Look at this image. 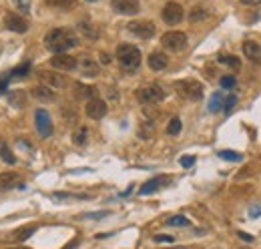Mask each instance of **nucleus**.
<instances>
[{
  "label": "nucleus",
  "mask_w": 261,
  "mask_h": 249,
  "mask_svg": "<svg viewBox=\"0 0 261 249\" xmlns=\"http://www.w3.org/2000/svg\"><path fill=\"white\" fill-rule=\"evenodd\" d=\"M100 62H102V64H109V62H111V57H109L107 53H100Z\"/></svg>",
  "instance_id": "obj_42"
},
{
  "label": "nucleus",
  "mask_w": 261,
  "mask_h": 249,
  "mask_svg": "<svg viewBox=\"0 0 261 249\" xmlns=\"http://www.w3.org/2000/svg\"><path fill=\"white\" fill-rule=\"evenodd\" d=\"M161 16H163V20L167 22V24L175 27V24H179V22L183 20L185 12H183V6H181L179 2H167L163 8V12H161Z\"/></svg>",
  "instance_id": "obj_9"
},
{
  "label": "nucleus",
  "mask_w": 261,
  "mask_h": 249,
  "mask_svg": "<svg viewBox=\"0 0 261 249\" xmlns=\"http://www.w3.org/2000/svg\"><path fill=\"white\" fill-rule=\"evenodd\" d=\"M0 157H2V161L8 163V165H14V163H16V157L12 155V151L8 149L6 141H0Z\"/></svg>",
  "instance_id": "obj_26"
},
{
  "label": "nucleus",
  "mask_w": 261,
  "mask_h": 249,
  "mask_svg": "<svg viewBox=\"0 0 261 249\" xmlns=\"http://www.w3.org/2000/svg\"><path fill=\"white\" fill-rule=\"evenodd\" d=\"M137 98L143 105H157V103H161L165 98V91L159 85H147V87L137 91Z\"/></svg>",
  "instance_id": "obj_5"
},
{
  "label": "nucleus",
  "mask_w": 261,
  "mask_h": 249,
  "mask_svg": "<svg viewBox=\"0 0 261 249\" xmlns=\"http://www.w3.org/2000/svg\"><path fill=\"white\" fill-rule=\"evenodd\" d=\"M76 68L81 70V74H85V77H89V79L98 77L97 61H93V59H89V57H81V59L76 61Z\"/></svg>",
  "instance_id": "obj_15"
},
{
  "label": "nucleus",
  "mask_w": 261,
  "mask_h": 249,
  "mask_svg": "<svg viewBox=\"0 0 261 249\" xmlns=\"http://www.w3.org/2000/svg\"><path fill=\"white\" fill-rule=\"evenodd\" d=\"M237 235H239V237H241V239H243V241H247V243H251V241H253V237H251V235H249V233H245V231H239V233H237Z\"/></svg>",
  "instance_id": "obj_39"
},
{
  "label": "nucleus",
  "mask_w": 261,
  "mask_h": 249,
  "mask_svg": "<svg viewBox=\"0 0 261 249\" xmlns=\"http://www.w3.org/2000/svg\"><path fill=\"white\" fill-rule=\"evenodd\" d=\"M85 113H87V117L89 119H102L105 115H107V103L102 101V98H89V103H87V107H85Z\"/></svg>",
  "instance_id": "obj_11"
},
{
  "label": "nucleus",
  "mask_w": 261,
  "mask_h": 249,
  "mask_svg": "<svg viewBox=\"0 0 261 249\" xmlns=\"http://www.w3.org/2000/svg\"><path fill=\"white\" fill-rule=\"evenodd\" d=\"M111 6H113V10H115L117 14H127V16L137 14L139 8H141V6H139V0H113Z\"/></svg>",
  "instance_id": "obj_13"
},
{
  "label": "nucleus",
  "mask_w": 261,
  "mask_h": 249,
  "mask_svg": "<svg viewBox=\"0 0 261 249\" xmlns=\"http://www.w3.org/2000/svg\"><path fill=\"white\" fill-rule=\"evenodd\" d=\"M31 70V62H22V64H18L16 68H12L10 70V74H8V79H16V77H27V72Z\"/></svg>",
  "instance_id": "obj_28"
},
{
  "label": "nucleus",
  "mask_w": 261,
  "mask_h": 249,
  "mask_svg": "<svg viewBox=\"0 0 261 249\" xmlns=\"http://www.w3.org/2000/svg\"><path fill=\"white\" fill-rule=\"evenodd\" d=\"M76 44H79V36L70 29H53L44 36V46L55 55H63Z\"/></svg>",
  "instance_id": "obj_1"
},
{
  "label": "nucleus",
  "mask_w": 261,
  "mask_h": 249,
  "mask_svg": "<svg viewBox=\"0 0 261 249\" xmlns=\"http://www.w3.org/2000/svg\"><path fill=\"white\" fill-rule=\"evenodd\" d=\"M34 231H36V225H27V227H22V229L14 231V233H12V237H14L16 241H24V239H29V237L33 235Z\"/></svg>",
  "instance_id": "obj_24"
},
{
  "label": "nucleus",
  "mask_w": 261,
  "mask_h": 249,
  "mask_svg": "<svg viewBox=\"0 0 261 249\" xmlns=\"http://www.w3.org/2000/svg\"><path fill=\"white\" fill-rule=\"evenodd\" d=\"M219 62H221V64H227L231 68H239V66H241V61H239L237 57H233V55H223V57H219Z\"/></svg>",
  "instance_id": "obj_32"
},
{
  "label": "nucleus",
  "mask_w": 261,
  "mask_h": 249,
  "mask_svg": "<svg viewBox=\"0 0 261 249\" xmlns=\"http://www.w3.org/2000/svg\"><path fill=\"white\" fill-rule=\"evenodd\" d=\"M87 139H89V129H87V127H79V129L72 133V143L79 145V147H83V145L87 143Z\"/></svg>",
  "instance_id": "obj_22"
},
{
  "label": "nucleus",
  "mask_w": 261,
  "mask_h": 249,
  "mask_svg": "<svg viewBox=\"0 0 261 249\" xmlns=\"http://www.w3.org/2000/svg\"><path fill=\"white\" fill-rule=\"evenodd\" d=\"M16 2H18V4L22 6V10H24V12L29 10V0H16Z\"/></svg>",
  "instance_id": "obj_43"
},
{
  "label": "nucleus",
  "mask_w": 261,
  "mask_h": 249,
  "mask_svg": "<svg viewBox=\"0 0 261 249\" xmlns=\"http://www.w3.org/2000/svg\"><path fill=\"white\" fill-rule=\"evenodd\" d=\"M175 89H177V93L181 94L183 98H187V101H199L203 96V85L199 81H193V79L177 81Z\"/></svg>",
  "instance_id": "obj_3"
},
{
  "label": "nucleus",
  "mask_w": 261,
  "mask_h": 249,
  "mask_svg": "<svg viewBox=\"0 0 261 249\" xmlns=\"http://www.w3.org/2000/svg\"><path fill=\"white\" fill-rule=\"evenodd\" d=\"M183 167H193L195 165V157H181V161H179Z\"/></svg>",
  "instance_id": "obj_37"
},
{
  "label": "nucleus",
  "mask_w": 261,
  "mask_h": 249,
  "mask_svg": "<svg viewBox=\"0 0 261 249\" xmlns=\"http://www.w3.org/2000/svg\"><path fill=\"white\" fill-rule=\"evenodd\" d=\"M161 44L171 53H181L187 46V34L181 31H169L161 36Z\"/></svg>",
  "instance_id": "obj_4"
},
{
  "label": "nucleus",
  "mask_w": 261,
  "mask_h": 249,
  "mask_svg": "<svg viewBox=\"0 0 261 249\" xmlns=\"http://www.w3.org/2000/svg\"><path fill=\"white\" fill-rule=\"evenodd\" d=\"M50 66L53 68H57V70H74L76 68V59L74 57H70V55H55L53 59H50Z\"/></svg>",
  "instance_id": "obj_14"
},
{
  "label": "nucleus",
  "mask_w": 261,
  "mask_h": 249,
  "mask_svg": "<svg viewBox=\"0 0 261 249\" xmlns=\"http://www.w3.org/2000/svg\"><path fill=\"white\" fill-rule=\"evenodd\" d=\"M6 98H8L10 107H14V109H22V107L27 105V93H24V91H20V89L10 91V93L6 94Z\"/></svg>",
  "instance_id": "obj_19"
},
{
  "label": "nucleus",
  "mask_w": 261,
  "mask_h": 249,
  "mask_svg": "<svg viewBox=\"0 0 261 249\" xmlns=\"http://www.w3.org/2000/svg\"><path fill=\"white\" fill-rule=\"evenodd\" d=\"M249 215H251V217L261 215V207H251V209H249Z\"/></svg>",
  "instance_id": "obj_40"
},
{
  "label": "nucleus",
  "mask_w": 261,
  "mask_h": 249,
  "mask_svg": "<svg viewBox=\"0 0 261 249\" xmlns=\"http://www.w3.org/2000/svg\"><path fill=\"white\" fill-rule=\"evenodd\" d=\"M167 133H169V135H179V133H181V119H179V117H173V119L169 121Z\"/></svg>",
  "instance_id": "obj_33"
},
{
  "label": "nucleus",
  "mask_w": 261,
  "mask_h": 249,
  "mask_svg": "<svg viewBox=\"0 0 261 249\" xmlns=\"http://www.w3.org/2000/svg\"><path fill=\"white\" fill-rule=\"evenodd\" d=\"M76 27H79V31L83 32V34H85L87 38H91V40H97V38H98L97 27H95V24H93L91 20H81V22H79Z\"/></svg>",
  "instance_id": "obj_21"
},
{
  "label": "nucleus",
  "mask_w": 261,
  "mask_h": 249,
  "mask_svg": "<svg viewBox=\"0 0 261 249\" xmlns=\"http://www.w3.org/2000/svg\"><path fill=\"white\" fill-rule=\"evenodd\" d=\"M12 187L24 189V185L20 183V175H18V173H12V171L0 173V191H2V189H12Z\"/></svg>",
  "instance_id": "obj_16"
},
{
  "label": "nucleus",
  "mask_w": 261,
  "mask_h": 249,
  "mask_svg": "<svg viewBox=\"0 0 261 249\" xmlns=\"http://www.w3.org/2000/svg\"><path fill=\"white\" fill-rule=\"evenodd\" d=\"M219 157L225 159V161H231V163H239V161H243V155H241V153H237V151H229V149L219 151Z\"/></svg>",
  "instance_id": "obj_31"
},
{
  "label": "nucleus",
  "mask_w": 261,
  "mask_h": 249,
  "mask_svg": "<svg viewBox=\"0 0 261 249\" xmlns=\"http://www.w3.org/2000/svg\"><path fill=\"white\" fill-rule=\"evenodd\" d=\"M109 215V211H97V213H87L85 217L87 219H100V217H107Z\"/></svg>",
  "instance_id": "obj_38"
},
{
  "label": "nucleus",
  "mask_w": 261,
  "mask_h": 249,
  "mask_svg": "<svg viewBox=\"0 0 261 249\" xmlns=\"http://www.w3.org/2000/svg\"><path fill=\"white\" fill-rule=\"evenodd\" d=\"M235 85H237L235 77H231V74H225V77H221V87H223V89H233Z\"/></svg>",
  "instance_id": "obj_35"
},
{
  "label": "nucleus",
  "mask_w": 261,
  "mask_h": 249,
  "mask_svg": "<svg viewBox=\"0 0 261 249\" xmlns=\"http://www.w3.org/2000/svg\"><path fill=\"white\" fill-rule=\"evenodd\" d=\"M95 93H97V89H93V87H85V85H76V96L79 98H95Z\"/></svg>",
  "instance_id": "obj_29"
},
{
  "label": "nucleus",
  "mask_w": 261,
  "mask_h": 249,
  "mask_svg": "<svg viewBox=\"0 0 261 249\" xmlns=\"http://www.w3.org/2000/svg\"><path fill=\"white\" fill-rule=\"evenodd\" d=\"M241 4H245V6H255V4H261V0H241Z\"/></svg>",
  "instance_id": "obj_41"
},
{
  "label": "nucleus",
  "mask_w": 261,
  "mask_h": 249,
  "mask_svg": "<svg viewBox=\"0 0 261 249\" xmlns=\"http://www.w3.org/2000/svg\"><path fill=\"white\" fill-rule=\"evenodd\" d=\"M4 27H6L8 31L24 34V32L29 31V20H27L24 16L16 14V12H6V16H4Z\"/></svg>",
  "instance_id": "obj_10"
},
{
  "label": "nucleus",
  "mask_w": 261,
  "mask_h": 249,
  "mask_svg": "<svg viewBox=\"0 0 261 249\" xmlns=\"http://www.w3.org/2000/svg\"><path fill=\"white\" fill-rule=\"evenodd\" d=\"M191 221L187 217H183V215H173V217L167 219V225H171V227H187Z\"/></svg>",
  "instance_id": "obj_30"
},
{
  "label": "nucleus",
  "mask_w": 261,
  "mask_h": 249,
  "mask_svg": "<svg viewBox=\"0 0 261 249\" xmlns=\"http://www.w3.org/2000/svg\"><path fill=\"white\" fill-rule=\"evenodd\" d=\"M235 105H237V96H235V94H229V96L223 98V111H225V113H229Z\"/></svg>",
  "instance_id": "obj_34"
},
{
  "label": "nucleus",
  "mask_w": 261,
  "mask_h": 249,
  "mask_svg": "<svg viewBox=\"0 0 261 249\" xmlns=\"http://www.w3.org/2000/svg\"><path fill=\"white\" fill-rule=\"evenodd\" d=\"M169 183H171V177L159 175V177H153V179H149L147 183H143V187L139 189V193H141V195H151V193H155V191H159V189H163V187H169Z\"/></svg>",
  "instance_id": "obj_12"
},
{
  "label": "nucleus",
  "mask_w": 261,
  "mask_h": 249,
  "mask_svg": "<svg viewBox=\"0 0 261 249\" xmlns=\"http://www.w3.org/2000/svg\"><path fill=\"white\" fill-rule=\"evenodd\" d=\"M12 249H22V247H12Z\"/></svg>",
  "instance_id": "obj_45"
},
{
  "label": "nucleus",
  "mask_w": 261,
  "mask_h": 249,
  "mask_svg": "<svg viewBox=\"0 0 261 249\" xmlns=\"http://www.w3.org/2000/svg\"><path fill=\"white\" fill-rule=\"evenodd\" d=\"M48 6L61 8V10H72L76 6V0H44Z\"/></svg>",
  "instance_id": "obj_25"
},
{
  "label": "nucleus",
  "mask_w": 261,
  "mask_h": 249,
  "mask_svg": "<svg viewBox=\"0 0 261 249\" xmlns=\"http://www.w3.org/2000/svg\"><path fill=\"white\" fill-rule=\"evenodd\" d=\"M147 62H149V68L151 70H165L167 64H169V59H167L165 53H151Z\"/></svg>",
  "instance_id": "obj_18"
},
{
  "label": "nucleus",
  "mask_w": 261,
  "mask_h": 249,
  "mask_svg": "<svg viewBox=\"0 0 261 249\" xmlns=\"http://www.w3.org/2000/svg\"><path fill=\"white\" fill-rule=\"evenodd\" d=\"M117 61L125 70H137L141 64V51L135 44H119L117 46Z\"/></svg>",
  "instance_id": "obj_2"
},
{
  "label": "nucleus",
  "mask_w": 261,
  "mask_h": 249,
  "mask_svg": "<svg viewBox=\"0 0 261 249\" xmlns=\"http://www.w3.org/2000/svg\"><path fill=\"white\" fill-rule=\"evenodd\" d=\"M223 98H225V96H223L221 91L211 94V98H209V111H211V113L221 111V109H223Z\"/></svg>",
  "instance_id": "obj_23"
},
{
  "label": "nucleus",
  "mask_w": 261,
  "mask_h": 249,
  "mask_svg": "<svg viewBox=\"0 0 261 249\" xmlns=\"http://www.w3.org/2000/svg\"><path fill=\"white\" fill-rule=\"evenodd\" d=\"M87 2H97V0H87Z\"/></svg>",
  "instance_id": "obj_44"
},
{
  "label": "nucleus",
  "mask_w": 261,
  "mask_h": 249,
  "mask_svg": "<svg viewBox=\"0 0 261 249\" xmlns=\"http://www.w3.org/2000/svg\"><path fill=\"white\" fill-rule=\"evenodd\" d=\"M243 55L249 59V61H261V44L255 40H245L243 42Z\"/></svg>",
  "instance_id": "obj_17"
},
{
  "label": "nucleus",
  "mask_w": 261,
  "mask_h": 249,
  "mask_svg": "<svg viewBox=\"0 0 261 249\" xmlns=\"http://www.w3.org/2000/svg\"><path fill=\"white\" fill-rule=\"evenodd\" d=\"M38 79H40V85L53 89V91H61L66 87V79L59 72H53V70H40L38 72Z\"/></svg>",
  "instance_id": "obj_7"
},
{
  "label": "nucleus",
  "mask_w": 261,
  "mask_h": 249,
  "mask_svg": "<svg viewBox=\"0 0 261 249\" xmlns=\"http://www.w3.org/2000/svg\"><path fill=\"white\" fill-rule=\"evenodd\" d=\"M207 10L203 8V6H195V8H191V12H189V20L191 22H199V20H205L207 18Z\"/></svg>",
  "instance_id": "obj_27"
},
{
  "label": "nucleus",
  "mask_w": 261,
  "mask_h": 249,
  "mask_svg": "<svg viewBox=\"0 0 261 249\" xmlns=\"http://www.w3.org/2000/svg\"><path fill=\"white\" fill-rule=\"evenodd\" d=\"M127 29H129V32H133L135 36H139L143 40H149V38L155 36V24L151 20H133V22L127 24Z\"/></svg>",
  "instance_id": "obj_8"
},
{
  "label": "nucleus",
  "mask_w": 261,
  "mask_h": 249,
  "mask_svg": "<svg viewBox=\"0 0 261 249\" xmlns=\"http://www.w3.org/2000/svg\"><path fill=\"white\" fill-rule=\"evenodd\" d=\"M153 239H155L157 243H173V241H175L171 235H155Z\"/></svg>",
  "instance_id": "obj_36"
},
{
  "label": "nucleus",
  "mask_w": 261,
  "mask_h": 249,
  "mask_svg": "<svg viewBox=\"0 0 261 249\" xmlns=\"http://www.w3.org/2000/svg\"><path fill=\"white\" fill-rule=\"evenodd\" d=\"M33 96L34 98H38V101L48 103V101H55V91L48 89V87H44V85H38V87H34L33 89Z\"/></svg>",
  "instance_id": "obj_20"
},
{
  "label": "nucleus",
  "mask_w": 261,
  "mask_h": 249,
  "mask_svg": "<svg viewBox=\"0 0 261 249\" xmlns=\"http://www.w3.org/2000/svg\"><path fill=\"white\" fill-rule=\"evenodd\" d=\"M34 124H36V133L40 137L48 139L53 135V129H55L53 127V119H50V115L44 109H36V113H34Z\"/></svg>",
  "instance_id": "obj_6"
}]
</instances>
